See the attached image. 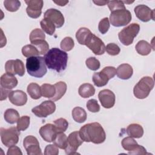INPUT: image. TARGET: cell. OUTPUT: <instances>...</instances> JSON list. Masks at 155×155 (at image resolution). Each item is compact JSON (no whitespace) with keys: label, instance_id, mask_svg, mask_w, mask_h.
<instances>
[{"label":"cell","instance_id":"8d00e7d4","mask_svg":"<svg viewBox=\"0 0 155 155\" xmlns=\"http://www.w3.org/2000/svg\"><path fill=\"white\" fill-rule=\"evenodd\" d=\"M58 133L65 132L68 127V123L64 118H59L53 121Z\"/></svg>","mask_w":155,"mask_h":155},{"label":"cell","instance_id":"7a4b0ae2","mask_svg":"<svg viewBox=\"0 0 155 155\" xmlns=\"http://www.w3.org/2000/svg\"><path fill=\"white\" fill-rule=\"evenodd\" d=\"M46 66L49 68L59 73L65 70L68 61V54L58 48L50 49L44 54Z\"/></svg>","mask_w":155,"mask_h":155},{"label":"cell","instance_id":"5bb4252c","mask_svg":"<svg viewBox=\"0 0 155 155\" xmlns=\"http://www.w3.org/2000/svg\"><path fill=\"white\" fill-rule=\"evenodd\" d=\"M134 12L137 18L142 22H147L151 19L154 20V10H151L145 5L141 4L136 6Z\"/></svg>","mask_w":155,"mask_h":155},{"label":"cell","instance_id":"f907efd6","mask_svg":"<svg viewBox=\"0 0 155 155\" xmlns=\"http://www.w3.org/2000/svg\"><path fill=\"white\" fill-rule=\"evenodd\" d=\"M11 91H10L8 89L4 88L3 87H1V99L0 100L2 101L3 100L6 99L7 96H8V94L10 93Z\"/></svg>","mask_w":155,"mask_h":155},{"label":"cell","instance_id":"f5cc1de1","mask_svg":"<svg viewBox=\"0 0 155 155\" xmlns=\"http://www.w3.org/2000/svg\"><path fill=\"white\" fill-rule=\"evenodd\" d=\"M53 2H54L55 4H58L59 6H65L68 2V1H54Z\"/></svg>","mask_w":155,"mask_h":155},{"label":"cell","instance_id":"e0dca14e","mask_svg":"<svg viewBox=\"0 0 155 155\" xmlns=\"http://www.w3.org/2000/svg\"><path fill=\"white\" fill-rule=\"evenodd\" d=\"M39 132L44 140L47 142H53L58 133L54 125L51 124H47L41 127Z\"/></svg>","mask_w":155,"mask_h":155},{"label":"cell","instance_id":"60d3db41","mask_svg":"<svg viewBox=\"0 0 155 155\" xmlns=\"http://www.w3.org/2000/svg\"><path fill=\"white\" fill-rule=\"evenodd\" d=\"M85 64L90 70L96 71L100 68V62L94 57H90L86 59Z\"/></svg>","mask_w":155,"mask_h":155},{"label":"cell","instance_id":"2e32d148","mask_svg":"<svg viewBox=\"0 0 155 155\" xmlns=\"http://www.w3.org/2000/svg\"><path fill=\"white\" fill-rule=\"evenodd\" d=\"M44 18L50 20L55 25L56 28H61L65 22L64 17L62 13L55 8H50L44 13Z\"/></svg>","mask_w":155,"mask_h":155},{"label":"cell","instance_id":"d590c367","mask_svg":"<svg viewBox=\"0 0 155 155\" xmlns=\"http://www.w3.org/2000/svg\"><path fill=\"white\" fill-rule=\"evenodd\" d=\"M4 5L7 11L15 12L21 7V2L18 0H7L4 1Z\"/></svg>","mask_w":155,"mask_h":155},{"label":"cell","instance_id":"ac0fdd59","mask_svg":"<svg viewBox=\"0 0 155 155\" xmlns=\"http://www.w3.org/2000/svg\"><path fill=\"white\" fill-rule=\"evenodd\" d=\"M8 97L10 102L16 106L24 105L27 101V96L26 93L22 90H16L11 91Z\"/></svg>","mask_w":155,"mask_h":155},{"label":"cell","instance_id":"836d02e7","mask_svg":"<svg viewBox=\"0 0 155 155\" xmlns=\"http://www.w3.org/2000/svg\"><path fill=\"white\" fill-rule=\"evenodd\" d=\"M21 51L23 56L26 58L38 56L40 54L38 49L32 44H28L24 46Z\"/></svg>","mask_w":155,"mask_h":155},{"label":"cell","instance_id":"e575fe53","mask_svg":"<svg viewBox=\"0 0 155 155\" xmlns=\"http://www.w3.org/2000/svg\"><path fill=\"white\" fill-rule=\"evenodd\" d=\"M39 51L40 54H45L49 50V45L45 40H38L31 42Z\"/></svg>","mask_w":155,"mask_h":155},{"label":"cell","instance_id":"83f0119b","mask_svg":"<svg viewBox=\"0 0 155 155\" xmlns=\"http://www.w3.org/2000/svg\"><path fill=\"white\" fill-rule=\"evenodd\" d=\"M5 120L10 124H13L18 122L19 117V114L17 110L13 108H8L5 110L4 114Z\"/></svg>","mask_w":155,"mask_h":155},{"label":"cell","instance_id":"f35d334b","mask_svg":"<svg viewBox=\"0 0 155 155\" xmlns=\"http://www.w3.org/2000/svg\"><path fill=\"white\" fill-rule=\"evenodd\" d=\"M30 118L28 116H23L21 117L17 122L16 128L18 131H24L28 128L30 125Z\"/></svg>","mask_w":155,"mask_h":155},{"label":"cell","instance_id":"f1b7e54d","mask_svg":"<svg viewBox=\"0 0 155 155\" xmlns=\"http://www.w3.org/2000/svg\"><path fill=\"white\" fill-rule=\"evenodd\" d=\"M41 27L42 30L49 35H53L55 31L54 24L49 19L44 18L40 22Z\"/></svg>","mask_w":155,"mask_h":155},{"label":"cell","instance_id":"4dcf8cb0","mask_svg":"<svg viewBox=\"0 0 155 155\" xmlns=\"http://www.w3.org/2000/svg\"><path fill=\"white\" fill-rule=\"evenodd\" d=\"M121 144L124 150L130 152L133 151L137 146L138 143L137 142L131 137H126L122 139Z\"/></svg>","mask_w":155,"mask_h":155},{"label":"cell","instance_id":"484cf974","mask_svg":"<svg viewBox=\"0 0 155 155\" xmlns=\"http://www.w3.org/2000/svg\"><path fill=\"white\" fill-rule=\"evenodd\" d=\"M135 48L138 54L142 56H147L151 51V46L144 40L139 41L136 45Z\"/></svg>","mask_w":155,"mask_h":155},{"label":"cell","instance_id":"8fae6325","mask_svg":"<svg viewBox=\"0 0 155 155\" xmlns=\"http://www.w3.org/2000/svg\"><path fill=\"white\" fill-rule=\"evenodd\" d=\"M23 145L28 155H42L39 143L33 136H27L23 141Z\"/></svg>","mask_w":155,"mask_h":155},{"label":"cell","instance_id":"cb8c5ba5","mask_svg":"<svg viewBox=\"0 0 155 155\" xmlns=\"http://www.w3.org/2000/svg\"><path fill=\"white\" fill-rule=\"evenodd\" d=\"M56 90V93L54 96L51 98V99L53 101H56L62 98V97L65 94L67 86L65 82L62 81H59L58 82H56L54 85Z\"/></svg>","mask_w":155,"mask_h":155},{"label":"cell","instance_id":"277c9868","mask_svg":"<svg viewBox=\"0 0 155 155\" xmlns=\"http://www.w3.org/2000/svg\"><path fill=\"white\" fill-rule=\"evenodd\" d=\"M154 86V80L151 77H143L134 87V95L137 99H145L148 96L150 91L153 90Z\"/></svg>","mask_w":155,"mask_h":155},{"label":"cell","instance_id":"30bf717a","mask_svg":"<svg viewBox=\"0 0 155 155\" xmlns=\"http://www.w3.org/2000/svg\"><path fill=\"white\" fill-rule=\"evenodd\" d=\"M83 140L81 138L79 131L71 133L67 137V145L65 149L67 154H77L76 150L82 144Z\"/></svg>","mask_w":155,"mask_h":155},{"label":"cell","instance_id":"4fadbf2b","mask_svg":"<svg viewBox=\"0 0 155 155\" xmlns=\"http://www.w3.org/2000/svg\"><path fill=\"white\" fill-rule=\"evenodd\" d=\"M27 5L26 12L28 16L31 18L36 19L39 18L42 13V8L44 2L42 0H30L25 1Z\"/></svg>","mask_w":155,"mask_h":155},{"label":"cell","instance_id":"8992f818","mask_svg":"<svg viewBox=\"0 0 155 155\" xmlns=\"http://www.w3.org/2000/svg\"><path fill=\"white\" fill-rule=\"evenodd\" d=\"M139 30L140 26L138 24L132 23L128 25L119 33L118 37L120 42L125 46L131 45Z\"/></svg>","mask_w":155,"mask_h":155},{"label":"cell","instance_id":"b9f144b4","mask_svg":"<svg viewBox=\"0 0 155 155\" xmlns=\"http://www.w3.org/2000/svg\"><path fill=\"white\" fill-rule=\"evenodd\" d=\"M105 50L107 53L111 56H116L120 51L119 47L114 43H109L105 47Z\"/></svg>","mask_w":155,"mask_h":155},{"label":"cell","instance_id":"ffe728a7","mask_svg":"<svg viewBox=\"0 0 155 155\" xmlns=\"http://www.w3.org/2000/svg\"><path fill=\"white\" fill-rule=\"evenodd\" d=\"M133 73L132 67L128 64H122L120 65L116 70V74L117 77L123 80L130 79Z\"/></svg>","mask_w":155,"mask_h":155},{"label":"cell","instance_id":"816d5d0a","mask_svg":"<svg viewBox=\"0 0 155 155\" xmlns=\"http://www.w3.org/2000/svg\"><path fill=\"white\" fill-rule=\"evenodd\" d=\"M93 2L96 4L97 5H99V6H103L105 5L106 4H107L108 1H93Z\"/></svg>","mask_w":155,"mask_h":155},{"label":"cell","instance_id":"9a60e30c","mask_svg":"<svg viewBox=\"0 0 155 155\" xmlns=\"http://www.w3.org/2000/svg\"><path fill=\"white\" fill-rule=\"evenodd\" d=\"M98 98L102 106L105 108H111L114 105L115 94L110 90L104 89L100 91L98 94Z\"/></svg>","mask_w":155,"mask_h":155},{"label":"cell","instance_id":"681fc988","mask_svg":"<svg viewBox=\"0 0 155 155\" xmlns=\"http://www.w3.org/2000/svg\"><path fill=\"white\" fill-rule=\"evenodd\" d=\"M129 154H148L147 150L142 145H138V146L132 151L128 152Z\"/></svg>","mask_w":155,"mask_h":155},{"label":"cell","instance_id":"f546056e","mask_svg":"<svg viewBox=\"0 0 155 155\" xmlns=\"http://www.w3.org/2000/svg\"><path fill=\"white\" fill-rule=\"evenodd\" d=\"M91 31L86 27L80 28L76 33V38L81 45H85V41L87 40L88 36L91 33Z\"/></svg>","mask_w":155,"mask_h":155},{"label":"cell","instance_id":"ab89813d","mask_svg":"<svg viewBox=\"0 0 155 155\" xmlns=\"http://www.w3.org/2000/svg\"><path fill=\"white\" fill-rule=\"evenodd\" d=\"M60 46L63 50L65 51H69L73 48L74 46V42L71 37L68 36L65 37L62 40Z\"/></svg>","mask_w":155,"mask_h":155},{"label":"cell","instance_id":"bcb514c9","mask_svg":"<svg viewBox=\"0 0 155 155\" xmlns=\"http://www.w3.org/2000/svg\"><path fill=\"white\" fill-rule=\"evenodd\" d=\"M59 154L58 147L54 144H49L46 146L44 150L45 155H58Z\"/></svg>","mask_w":155,"mask_h":155},{"label":"cell","instance_id":"d4e9b609","mask_svg":"<svg viewBox=\"0 0 155 155\" xmlns=\"http://www.w3.org/2000/svg\"><path fill=\"white\" fill-rule=\"evenodd\" d=\"M72 117L78 123L84 122L87 119V113L85 110L80 107H76L72 110Z\"/></svg>","mask_w":155,"mask_h":155},{"label":"cell","instance_id":"ba28073f","mask_svg":"<svg viewBox=\"0 0 155 155\" xmlns=\"http://www.w3.org/2000/svg\"><path fill=\"white\" fill-rule=\"evenodd\" d=\"M86 45L96 55H102L105 53V45L104 42L97 36L91 33L85 42Z\"/></svg>","mask_w":155,"mask_h":155},{"label":"cell","instance_id":"603a6c76","mask_svg":"<svg viewBox=\"0 0 155 155\" xmlns=\"http://www.w3.org/2000/svg\"><path fill=\"white\" fill-rule=\"evenodd\" d=\"M78 93L82 97L87 98L94 94L95 88L91 84L85 83L80 85L78 89Z\"/></svg>","mask_w":155,"mask_h":155},{"label":"cell","instance_id":"f6af8a7d","mask_svg":"<svg viewBox=\"0 0 155 155\" xmlns=\"http://www.w3.org/2000/svg\"><path fill=\"white\" fill-rule=\"evenodd\" d=\"M86 107L88 110L92 113H97L100 110V106L97 101L94 99L88 100L86 104Z\"/></svg>","mask_w":155,"mask_h":155},{"label":"cell","instance_id":"7dc6e473","mask_svg":"<svg viewBox=\"0 0 155 155\" xmlns=\"http://www.w3.org/2000/svg\"><path fill=\"white\" fill-rule=\"evenodd\" d=\"M102 70L108 76L110 79L114 78L116 74V70L114 67H105Z\"/></svg>","mask_w":155,"mask_h":155},{"label":"cell","instance_id":"9c48e42d","mask_svg":"<svg viewBox=\"0 0 155 155\" xmlns=\"http://www.w3.org/2000/svg\"><path fill=\"white\" fill-rule=\"evenodd\" d=\"M56 110V105L52 101H45L32 108V113L39 117H46Z\"/></svg>","mask_w":155,"mask_h":155},{"label":"cell","instance_id":"d6986e66","mask_svg":"<svg viewBox=\"0 0 155 155\" xmlns=\"http://www.w3.org/2000/svg\"><path fill=\"white\" fill-rule=\"evenodd\" d=\"M18 83V79L14 75L4 73L1 77V86L4 88L11 90L16 87Z\"/></svg>","mask_w":155,"mask_h":155},{"label":"cell","instance_id":"1f68e13d","mask_svg":"<svg viewBox=\"0 0 155 155\" xmlns=\"http://www.w3.org/2000/svg\"><path fill=\"white\" fill-rule=\"evenodd\" d=\"M41 94L44 97L51 98L53 97L56 93L55 87L54 85L50 84H44L41 87Z\"/></svg>","mask_w":155,"mask_h":155},{"label":"cell","instance_id":"52a82bcc","mask_svg":"<svg viewBox=\"0 0 155 155\" xmlns=\"http://www.w3.org/2000/svg\"><path fill=\"white\" fill-rule=\"evenodd\" d=\"M0 133L2 143L5 147H10L18 143L20 133L16 127H12L7 129L1 127Z\"/></svg>","mask_w":155,"mask_h":155},{"label":"cell","instance_id":"74e56055","mask_svg":"<svg viewBox=\"0 0 155 155\" xmlns=\"http://www.w3.org/2000/svg\"><path fill=\"white\" fill-rule=\"evenodd\" d=\"M45 35L44 31L39 28H35L32 30L30 34V41L32 42L38 40H45Z\"/></svg>","mask_w":155,"mask_h":155},{"label":"cell","instance_id":"6da1fadb","mask_svg":"<svg viewBox=\"0 0 155 155\" xmlns=\"http://www.w3.org/2000/svg\"><path fill=\"white\" fill-rule=\"evenodd\" d=\"M79 134L83 141L95 144L102 143L106 139L105 132L102 125L98 122L84 125L80 128Z\"/></svg>","mask_w":155,"mask_h":155},{"label":"cell","instance_id":"5b68a950","mask_svg":"<svg viewBox=\"0 0 155 155\" xmlns=\"http://www.w3.org/2000/svg\"><path fill=\"white\" fill-rule=\"evenodd\" d=\"M131 13L127 8L119 9L111 12L110 21L114 27H122L128 24L131 20Z\"/></svg>","mask_w":155,"mask_h":155},{"label":"cell","instance_id":"c3c4849f","mask_svg":"<svg viewBox=\"0 0 155 155\" xmlns=\"http://www.w3.org/2000/svg\"><path fill=\"white\" fill-rule=\"evenodd\" d=\"M7 155H22V153L21 151V149L17 147V146H12L9 147L7 152Z\"/></svg>","mask_w":155,"mask_h":155},{"label":"cell","instance_id":"3957f363","mask_svg":"<svg viewBox=\"0 0 155 155\" xmlns=\"http://www.w3.org/2000/svg\"><path fill=\"white\" fill-rule=\"evenodd\" d=\"M26 69L29 75L41 78L47 73V70L44 58L42 56H32L26 59Z\"/></svg>","mask_w":155,"mask_h":155},{"label":"cell","instance_id":"7402d4cb","mask_svg":"<svg viewBox=\"0 0 155 155\" xmlns=\"http://www.w3.org/2000/svg\"><path fill=\"white\" fill-rule=\"evenodd\" d=\"M92 80L96 87H101L106 85L110 79L108 76L101 70L99 72H96L93 74Z\"/></svg>","mask_w":155,"mask_h":155},{"label":"cell","instance_id":"d6a6232c","mask_svg":"<svg viewBox=\"0 0 155 155\" xmlns=\"http://www.w3.org/2000/svg\"><path fill=\"white\" fill-rule=\"evenodd\" d=\"M53 142L58 148L65 150L67 145V137L64 133H58Z\"/></svg>","mask_w":155,"mask_h":155},{"label":"cell","instance_id":"ee69618b","mask_svg":"<svg viewBox=\"0 0 155 155\" xmlns=\"http://www.w3.org/2000/svg\"><path fill=\"white\" fill-rule=\"evenodd\" d=\"M110 28V22L108 18L102 19L98 24V29L101 33L105 34Z\"/></svg>","mask_w":155,"mask_h":155},{"label":"cell","instance_id":"7bdbcfd3","mask_svg":"<svg viewBox=\"0 0 155 155\" xmlns=\"http://www.w3.org/2000/svg\"><path fill=\"white\" fill-rule=\"evenodd\" d=\"M107 5L111 12L119 9L126 8L122 1H108Z\"/></svg>","mask_w":155,"mask_h":155},{"label":"cell","instance_id":"44dd1931","mask_svg":"<svg viewBox=\"0 0 155 155\" xmlns=\"http://www.w3.org/2000/svg\"><path fill=\"white\" fill-rule=\"evenodd\" d=\"M127 134L133 138H140L143 134L142 127L137 124H131L129 125L126 130Z\"/></svg>","mask_w":155,"mask_h":155},{"label":"cell","instance_id":"4316f807","mask_svg":"<svg viewBox=\"0 0 155 155\" xmlns=\"http://www.w3.org/2000/svg\"><path fill=\"white\" fill-rule=\"evenodd\" d=\"M27 90L28 94L33 99H39L42 96L41 87L36 83L32 82L28 84Z\"/></svg>","mask_w":155,"mask_h":155},{"label":"cell","instance_id":"7c38bea8","mask_svg":"<svg viewBox=\"0 0 155 155\" xmlns=\"http://www.w3.org/2000/svg\"><path fill=\"white\" fill-rule=\"evenodd\" d=\"M6 73L19 76H23L25 74V67L23 62L20 59L8 60L5 64Z\"/></svg>","mask_w":155,"mask_h":155}]
</instances>
